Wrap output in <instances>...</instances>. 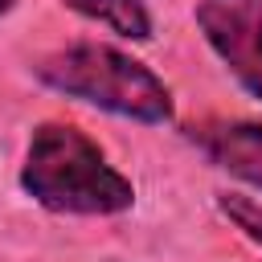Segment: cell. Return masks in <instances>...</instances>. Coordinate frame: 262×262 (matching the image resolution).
I'll return each instance as SVG.
<instances>
[{"instance_id":"cell-1","label":"cell","mask_w":262,"mask_h":262,"mask_svg":"<svg viewBox=\"0 0 262 262\" xmlns=\"http://www.w3.org/2000/svg\"><path fill=\"white\" fill-rule=\"evenodd\" d=\"M16 184L33 205L61 217H119L135 205L131 176L111 164L98 139L61 119L29 131Z\"/></svg>"},{"instance_id":"cell-2","label":"cell","mask_w":262,"mask_h":262,"mask_svg":"<svg viewBox=\"0 0 262 262\" xmlns=\"http://www.w3.org/2000/svg\"><path fill=\"white\" fill-rule=\"evenodd\" d=\"M33 78L74 102H86L102 115L139 123V127H168L176 119L172 86L139 57L119 45L102 41H74L49 49L33 61Z\"/></svg>"},{"instance_id":"cell-3","label":"cell","mask_w":262,"mask_h":262,"mask_svg":"<svg viewBox=\"0 0 262 262\" xmlns=\"http://www.w3.org/2000/svg\"><path fill=\"white\" fill-rule=\"evenodd\" d=\"M192 20L205 45L233 74V82L254 102H262V8L229 4V0H201L192 8Z\"/></svg>"},{"instance_id":"cell-4","label":"cell","mask_w":262,"mask_h":262,"mask_svg":"<svg viewBox=\"0 0 262 262\" xmlns=\"http://www.w3.org/2000/svg\"><path fill=\"white\" fill-rule=\"evenodd\" d=\"M188 139L217 172L262 192V123H254V119H201L188 127Z\"/></svg>"},{"instance_id":"cell-5","label":"cell","mask_w":262,"mask_h":262,"mask_svg":"<svg viewBox=\"0 0 262 262\" xmlns=\"http://www.w3.org/2000/svg\"><path fill=\"white\" fill-rule=\"evenodd\" d=\"M90 25L111 29L123 41H151V12L143 0H61Z\"/></svg>"},{"instance_id":"cell-6","label":"cell","mask_w":262,"mask_h":262,"mask_svg":"<svg viewBox=\"0 0 262 262\" xmlns=\"http://www.w3.org/2000/svg\"><path fill=\"white\" fill-rule=\"evenodd\" d=\"M213 201H217V213H221L246 242H254V246L262 250V201H258V196H246V192H233V188H221Z\"/></svg>"},{"instance_id":"cell-7","label":"cell","mask_w":262,"mask_h":262,"mask_svg":"<svg viewBox=\"0 0 262 262\" xmlns=\"http://www.w3.org/2000/svg\"><path fill=\"white\" fill-rule=\"evenodd\" d=\"M12 8H16V0H0V16H8Z\"/></svg>"},{"instance_id":"cell-8","label":"cell","mask_w":262,"mask_h":262,"mask_svg":"<svg viewBox=\"0 0 262 262\" xmlns=\"http://www.w3.org/2000/svg\"><path fill=\"white\" fill-rule=\"evenodd\" d=\"M229 4H250V8H262V0H229Z\"/></svg>"}]
</instances>
